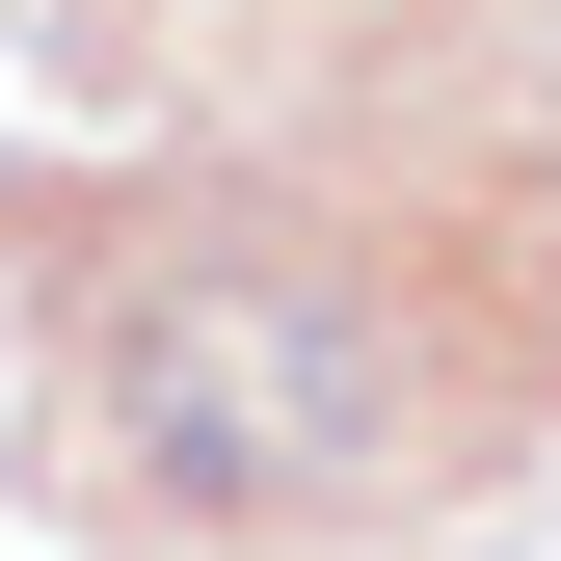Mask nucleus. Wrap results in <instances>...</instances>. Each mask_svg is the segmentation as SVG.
Instances as JSON below:
<instances>
[{"instance_id": "obj_1", "label": "nucleus", "mask_w": 561, "mask_h": 561, "mask_svg": "<svg viewBox=\"0 0 561 561\" xmlns=\"http://www.w3.org/2000/svg\"><path fill=\"white\" fill-rule=\"evenodd\" d=\"M107 455L161 508H347L401 455V347L347 295H267V267H187L161 321L107 347Z\"/></svg>"}]
</instances>
